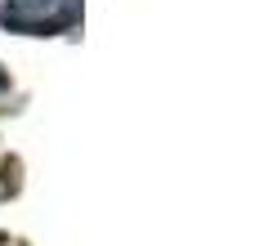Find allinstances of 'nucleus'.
I'll list each match as a JSON object with an SVG mask.
<instances>
[{
  "label": "nucleus",
  "instance_id": "2",
  "mask_svg": "<svg viewBox=\"0 0 255 246\" xmlns=\"http://www.w3.org/2000/svg\"><path fill=\"white\" fill-rule=\"evenodd\" d=\"M4 90H9V81H4V72H0V94H4Z\"/></svg>",
  "mask_w": 255,
  "mask_h": 246
},
{
  "label": "nucleus",
  "instance_id": "1",
  "mask_svg": "<svg viewBox=\"0 0 255 246\" xmlns=\"http://www.w3.org/2000/svg\"><path fill=\"white\" fill-rule=\"evenodd\" d=\"M81 0H0V18L13 31H54L76 22Z\"/></svg>",
  "mask_w": 255,
  "mask_h": 246
}]
</instances>
